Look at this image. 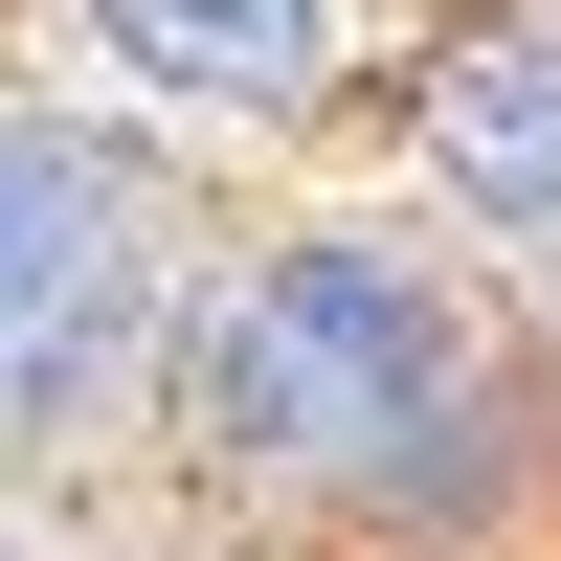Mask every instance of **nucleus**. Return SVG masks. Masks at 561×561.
<instances>
[{"instance_id":"1","label":"nucleus","mask_w":561,"mask_h":561,"mask_svg":"<svg viewBox=\"0 0 561 561\" xmlns=\"http://www.w3.org/2000/svg\"><path fill=\"white\" fill-rule=\"evenodd\" d=\"M180 427H203V472L314 494V517H472V494H494L472 337H449V293L382 270V248L225 270V293L180 314Z\"/></svg>"},{"instance_id":"4","label":"nucleus","mask_w":561,"mask_h":561,"mask_svg":"<svg viewBox=\"0 0 561 561\" xmlns=\"http://www.w3.org/2000/svg\"><path fill=\"white\" fill-rule=\"evenodd\" d=\"M90 23H113L180 113H293L314 90V0H90Z\"/></svg>"},{"instance_id":"3","label":"nucleus","mask_w":561,"mask_h":561,"mask_svg":"<svg viewBox=\"0 0 561 561\" xmlns=\"http://www.w3.org/2000/svg\"><path fill=\"white\" fill-rule=\"evenodd\" d=\"M427 158H449V203H494V225H561V23H494V45H449V68H427Z\"/></svg>"},{"instance_id":"2","label":"nucleus","mask_w":561,"mask_h":561,"mask_svg":"<svg viewBox=\"0 0 561 561\" xmlns=\"http://www.w3.org/2000/svg\"><path fill=\"white\" fill-rule=\"evenodd\" d=\"M113 359H135V180L0 113V427H68Z\"/></svg>"}]
</instances>
